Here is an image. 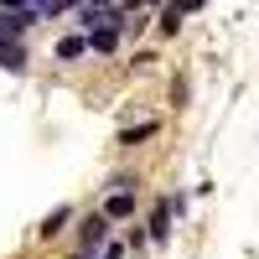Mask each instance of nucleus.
I'll return each instance as SVG.
<instances>
[{
	"mask_svg": "<svg viewBox=\"0 0 259 259\" xmlns=\"http://www.w3.org/2000/svg\"><path fill=\"white\" fill-rule=\"evenodd\" d=\"M0 6H6V11H21V0H0Z\"/></svg>",
	"mask_w": 259,
	"mask_h": 259,
	"instance_id": "9",
	"label": "nucleus"
},
{
	"mask_svg": "<svg viewBox=\"0 0 259 259\" xmlns=\"http://www.w3.org/2000/svg\"><path fill=\"white\" fill-rule=\"evenodd\" d=\"M0 68H11V73L26 68V52H21L16 41H6V36H0Z\"/></svg>",
	"mask_w": 259,
	"mask_h": 259,
	"instance_id": "2",
	"label": "nucleus"
},
{
	"mask_svg": "<svg viewBox=\"0 0 259 259\" xmlns=\"http://www.w3.org/2000/svg\"><path fill=\"white\" fill-rule=\"evenodd\" d=\"M78 52H89V36H62L57 41V57H78Z\"/></svg>",
	"mask_w": 259,
	"mask_h": 259,
	"instance_id": "4",
	"label": "nucleus"
},
{
	"mask_svg": "<svg viewBox=\"0 0 259 259\" xmlns=\"http://www.w3.org/2000/svg\"><path fill=\"white\" fill-rule=\"evenodd\" d=\"M94 6H109V0H94Z\"/></svg>",
	"mask_w": 259,
	"mask_h": 259,
	"instance_id": "10",
	"label": "nucleus"
},
{
	"mask_svg": "<svg viewBox=\"0 0 259 259\" xmlns=\"http://www.w3.org/2000/svg\"><path fill=\"white\" fill-rule=\"evenodd\" d=\"M41 6H52V0H41Z\"/></svg>",
	"mask_w": 259,
	"mask_h": 259,
	"instance_id": "11",
	"label": "nucleus"
},
{
	"mask_svg": "<svg viewBox=\"0 0 259 259\" xmlns=\"http://www.w3.org/2000/svg\"><path fill=\"white\" fill-rule=\"evenodd\" d=\"M192 11H202V0H171L166 16H161V31H177V26H182V16H192Z\"/></svg>",
	"mask_w": 259,
	"mask_h": 259,
	"instance_id": "1",
	"label": "nucleus"
},
{
	"mask_svg": "<svg viewBox=\"0 0 259 259\" xmlns=\"http://www.w3.org/2000/svg\"><path fill=\"white\" fill-rule=\"evenodd\" d=\"M166 233H171V202H161L156 218H150V239H166Z\"/></svg>",
	"mask_w": 259,
	"mask_h": 259,
	"instance_id": "3",
	"label": "nucleus"
},
{
	"mask_svg": "<svg viewBox=\"0 0 259 259\" xmlns=\"http://www.w3.org/2000/svg\"><path fill=\"white\" fill-rule=\"evenodd\" d=\"M130 207H135V202H130V192H114V197L104 202V212H109V218H124Z\"/></svg>",
	"mask_w": 259,
	"mask_h": 259,
	"instance_id": "5",
	"label": "nucleus"
},
{
	"mask_svg": "<svg viewBox=\"0 0 259 259\" xmlns=\"http://www.w3.org/2000/svg\"><path fill=\"white\" fill-rule=\"evenodd\" d=\"M104 244V218H89V228H83V249H99Z\"/></svg>",
	"mask_w": 259,
	"mask_h": 259,
	"instance_id": "6",
	"label": "nucleus"
},
{
	"mask_svg": "<svg viewBox=\"0 0 259 259\" xmlns=\"http://www.w3.org/2000/svg\"><path fill=\"white\" fill-rule=\"evenodd\" d=\"M145 135H156V124H140V130H124V145H135V140H145Z\"/></svg>",
	"mask_w": 259,
	"mask_h": 259,
	"instance_id": "8",
	"label": "nucleus"
},
{
	"mask_svg": "<svg viewBox=\"0 0 259 259\" xmlns=\"http://www.w3.org/2000/svg\"><path fill=\"white\" fill-rule=\"evenodd\" d=\"M62 223H68V207H57V212H52V218H47V223H41V233H47V239H52V233H57Z\"/></svg>",
	"mask_w": 259,
	"mask_h": 259,
	"instance_id": "7",
	"label": "nucleus"
}]
</instances>
